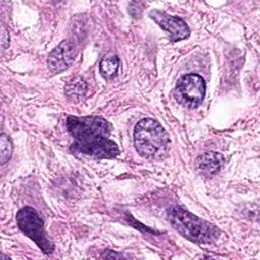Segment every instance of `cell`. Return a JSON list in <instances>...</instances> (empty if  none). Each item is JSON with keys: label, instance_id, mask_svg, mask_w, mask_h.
Listing matches in <instances>:
<instances>
[{"label": "cell", "instance_id": "cell-1", "mask_svg": "<svg viewBox=\"0 0 260 260\" xmlns=\"http://www.w3.org/2000/svg\"><path fill=\"white\" fill-rule=\"evenodd\" d=\"M66 128L73 142L74 152L95 158H113L119 153L117 143L110 138L112 125L100 116H68Z\"/></svg>", "mask_w": 260, "mask_h": 260}, {"label": "cell", "instance_id": "cell-2", "mask_svg": "<svg viewBox=\"0 0 260 260\" xmlns=\"http://www.w3.org/2000/svg\"><path fill=\"white\" fill-rule=\"evenodd\" d=\"M167 215L173 228L184 238L195 244H211L220 235V231L216 225L197 217L180 206L173 205L169 207Z\"/></svg>", "mask_w": 260, "mask_h": 260}, {"label": "cell", "instance_id": "cell-3", "mask_svg": "<svg viewBox=\"0 0 260 260\" xmlns=\"http://www.w3.org/2000/svg\"><path fill=\"white\" fill-rule=\"evenodd\" d=\"M133 140L135 150L144 158L162 157L167 153L170 143L165 128L151 118H144L136 124Z\"/></svg>", "mask_w": 260, "mask_h": 260}, {"label": "cell", "instance_id": "cell-4", "mask_svg": "<svg viewBox=\"0 0 260 260\" xmlns=\"http://www.w3.org/2000/svg\"><path fill=\"white\" fill-rule=\"evenodd\" d=\"M16 222L19 230L31 239L44 254L50 255L53 253L55 249L54 244L49 240L45 231L44 221L36 209L30 206L21 208L16 213Z\"/></svg>", "mask_w": 260, "mask_h": 260}, {"label": "cell", "instance_id": "cell-5", "mask_svg": "<svg viewBox=\"0 0 260 260\" xmlns=\"http://www.w3.org/2000/svg\"><path fill=\"white\" fill-rule=\"evenodd\" d=\"M205 96V81L196 74L189 73L183 75L176 85V99L185 107H198Z\"/></svg>", "mask_w": 260, "mask_h": 260}, {"label": "cell", "instance_id": "cell-6", "mask_svg": "<svg viewBox=\"0 0 260 260\" xmlns=\"http://www.w3.org/2000/svg\"><path fill=\"white\" fill-rule=\"evenodd\" d=\"M148 15L169 34V38L172 42H179L187 39L190 36L189 26L182 18L178 16L170 15L167 12L158 9L150 10Z\"/></svg>", "mask_w": 260, "mask_h": 260}, {"label": "cell", "instance_id": "cell-7", "mask_svg": "<svg viewBox=\"0 0 260 260\" xmlns=\"http://www.w3.org/2000/svg\"><path fill=\"white\" fill-rule=\"evenodd\" d=\"M75 58V47L68 41H62L48 55V68L53 73H61L67 70L73 63Z\"/></svg>", "mask_w": 260, "mask_h": 260}, {"label": "cell", "instance_id": "cell-8", "mask_svg": "<svg viewBox=\"0 0 260 260\" xmlns=\"http://www.w3.org/2000/svg\"><path fill=\"white\" fill-rule=\"evenodd\" d=\"M224 158L222 154L214 151H208L199 155L195 160L197 171L204 177H212L216 175L222 165Z\"/></svg>", "mask_w": 260, "mask_h": 260}, {"label": "cell", "instance_id": "cell-9", "mask_svg": "<svg viewBox=\"0 0 260 260\" xmlns=\"http://www.w3.org/2000/svg\"><path fill=\"white\" fill-rule=\"evenodd\" d=\"M86 91L87 84L80 76H75L70 79L64 87V92L67 100L72 103H77L81 101L85 96Z\"/></svg>", "mask_w": 260, "mask_h": 260}, {"label": "cell", "instance_id": "cell-10", "mask_svg": "<svg viewBox=\"0 0 260 260\" xmlns=\"http://www.w3.org/2000/svg\"><path fill=\"white\" fill-rule=\"evenodd\" d=\"M120 65V60L117 56H110L104 58L100 62L99 70L101 75L106 80H112L117 76L118 69Z\"/></svg>", "mask_w": 260, "mask_h": 260}, {"label": "cell", "instance_id": "cell-11", "mask_svg": "<svg viewBox=\"0 0 260 260\" xmlns=\"http://www.w3.org/2000/svg\"><path fill=\"white\" fill-rule=\"evenodd\" d=\"M13 145L8 135L2 133L0 135V164L3 166L11 158Z\"/></svg>", "mask_w": 260, "mask_h": 260}, {"label": "cell", "instance_id": "cell-12", "mask_svg": "<svg viewBox=\"0 0 260 260\" xmlns=\"http://www.w3.org/2000/svg\"><path fill=\"white\" fill-rule=\"evenodd\" d=\"M102 258H107V259H122V258H127L125 255L120 254L116 251H112V250H106L103 252Z\"/></svg>", "mask_w": 260, "mask_h": 260}, {"label": "cell", "instance_id": "cell-13", "mask_svg": "<svg viewBox=\"0 0 260 260\" xmlns=\"http://www.w3.org/2000/svg\"><path fill=\"white\" fill-rule=\"evenodd\" d=\"M9 46V35L7 30L2 26L1 27V47L2 50H5Z\"/></svg>", "mask_w": 260, "mask_h": 260}]
</instances>
